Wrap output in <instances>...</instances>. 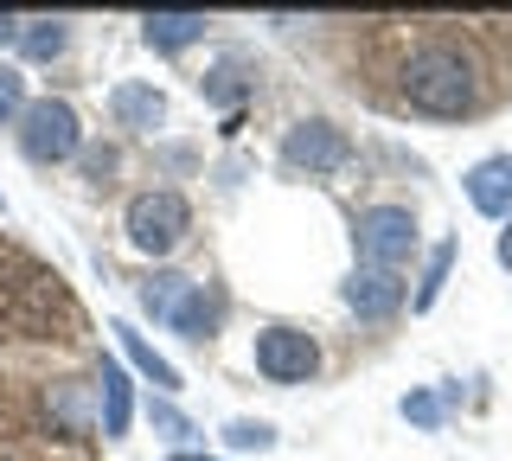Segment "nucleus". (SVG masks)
<instances>
[{
    "instance_id": "obj_6",
    "label": "nucleus",
    "mask_w": 512,
    "mask_h": 461,
    "mask_svg": "<svg viewBox=\"0 0 512 461\" xmlns=\"http://www.w3.org/2000/svg\"><path fill=\"white\" fill-rule=\"evenodd\" d=\"M250 359H256V372L269 378V385H308V378L320 372V340L308 327H263L256 333V346H250Z\"/></svg>"
},
{
    "instance_id": "obj_3",
    "label": "nucleus",
    "mask_w": 512,
    "mask_h": 461,
    "mask_svg": "<svg viewBox=\"0 0 512 461\" xmlns=\"http://www.w3.org/2000/svg\"><path fill=\"white\" fill-rule=\"evenodd\" d=\"M122 231H128V244H135L141 257H173V250L186 244V231H192V205L173 193V186L135 193L128 212H122Z\"/></svg>"
},
{
    "instance_id": "obj_21",
    "label": "nucleus",
    "mask_w": 512,
    "mask_h": 461,
    "mask_svg": "<svg viewBox=\"0 0 512 461\" xmlns=\"http://www.w3.org/2000/svg\"><path fill=\"white\" fill-rule=\"evenodd\" d=\"M7 39H20V20H7V13H0V45Z\"/></svg>"
},
{
    "instance_id": "obj_4",
    "label": "nucleus",
    "mask_w": 512,
    "mask_h": 461,
    "mask_svg": "<svg viewBox=\"0 0 512 461\" xmlns=\"http://www.w3.org/2000/svg\"><path fill=\"white\" fill-rule=\"evenodd\" d=\"M20 154L32 167H58V161H71L77 148H84V122H77V109L64 103V97H39V103H26V116H20Z\"/></svg>"
},
{
    "instance_id": "obj_1",
    "label": "nucleus",
    "mask_w": 512,
    "mask_h": 461,
    "mask_svg": "<svg viewBox=\"0 0 512 461\" xmlns=\"http://www.w3.org/2000/svg\"><path fill=\"white\" fill-rule=\"evenodd\" d=\"M397 103L410 116H429V122H468L487 109V71H480V58L468 45L423 39L397 65Z\"/></svg>"
},
{
    "instance_id": "obj_22",
    "label": "nucleus",
    "mask_w": 512,
    "mask_h": 461,
    "mask_svg": "<svg viewBox=\"0 0 512 461\" xmlns=\"http://www.w3.org/2000/svg\"><path fill=\"white\" fill-rule=\"evenodd\" d=\"M167 461H218V455H192V449H173Z\"/></svg>"
},
{
    "instance_id": "obj_14",
    "label": "nucleus",
    "mask_w": 512,
    "mask_h": 461,
    "mask_svg": "<svg viewBox=\"0 0 512 461\" xmlns=\"http://www.w3.org/2000/svg\"><path fill=\"white\" fill-rule=\"evenodd\" d=\"M448 269H455V237H442V244L429 250L423 282H416V295H410V308H416V314H429V308L442 301V289H448Z\"/></svg>"
},
{
    "instance_id": "obj_15",
    "label": "nucleus",
    "mask_w": 512,
    "mask_h": 461,
    "mask_svg": "<svg viewBox=\"0 0 512 461\" xmlns=\"http://www.w3.org/2000/svg\"><path fill=\"white\" fill-rule=\"evenodd\" d=\"M64 45H71V26H64V20H26V26H20V52L32 58V65L58 58Z\"/></svg>"
},
{
    "instance_id": "obj_13",
    "label": "nucleus",
    "mask_w": 512,
    "mask_h": 461,
    "mask_svg": "<svg viewBox=\"0 0 512 461\" xmlns=\"http://www.w3.org/2000/svg\"><path fill=\"white\" fill-rule=\"evenodd\" d=\"M128 417H135V385L122 365H103V436H128Z\"/></svg>"
},
{
    "instance_id": "obj_20",
    "label": "nucleus",
    "mask_w": 512,
    "mask_h": 461,
    "mask_svg": "<svg viewBox=\"0 0 512 461\" xmlns=\"http://www.w3.org/2000/svg\"><path fill=\"white\" fill-rule=\"evenodd\" d=\"M493 257H500V269H512V218H506V231H500V244H493Z\"/></svg>"
},
{
    "instance_id": "obj_16",
    "label": "nucleus",
    "mask_w": 512,
    "mask_h": 461,
    "mask_svg": "<svg viewBox=\"0 0 512 461\" xmlns=\"http://www.w3.org/2000/svg\"><path fill=\"white\" fill-rule=\"evenodd\" d=\"M224 442H231V449H276V423H263V417H231L224 423Z\"/></svg>"
},
{
    "instance_id": "obj_5",
    "label": "nucleus",
    "mask_w": 512,
    "mask_h": 461,
    "mask_svg": "<svg viewBox=\"0 0 512 461\" xmlns=\"http://www.w3.org/2000/svg\"><path fill=\"white\" fill-rule=\"evenodd\" d=\"M352 244H359L365 269H404L416 250V212L410 205H365L352 225Z\"/></svg>"
},
{
    "instance_id": "obj_2",
    "label": "nucleus",
    "mask_w": 512,
    "mask_h": 461,
    "mask_svg": "<svg viewBox=\"0 0 512 461\" xmlns=\"http://www.w3.org/2000/svg\"><path fill=\"white\" fill-rule=\"evenodd\" d=\"M141 314H154V321H167L180 340H212L218 327V295L205 289L199 276H180V269H154L148 282H141Z\"/></svg>"
},
{
    "instance_id": "obj_9",
    "label": "nucleus",
    "mask_w": 512,
    "mask_h": 461,
    "mask_svg": "<svg viewBox=\"0 0 512 461\" xmlns=\"http://www.w3.org/2000/svg\"><path fill=\"white\" fill-rule=\"evenodd\" d=\"M461 186H468V205L480 218H500V225L512 218V154H487V161H474Z\"/></svg>"
},
{
    "instance_id": "obj_7",
    "label": "nucleus",
    "mask_w": 512,
    "mask_h": 461,
    "mask_svg": "<svg viewBox=\"0 0 512 461\" xmlns=\"http://www.w3.org/2000/svg\"><path fill=\"white\" fill-rule=\"evenodd\" d=\"M282 161L295 173H340L352 161V135L340 129V122H295V129L282 135Z\"/></svg>"
},
{
    "instance_id": "obj_19",
    "label": "nucleus",
    "mask_w": 512,
    "mask_h": 461,
    "mask_svg": "<svg viewBox=\"0 0 512 461\" xmlns=\"http://www.w3.org/2000/svg\"><path fill=\"white\" fill-rule=\"evenodd\" d=\"M148 417H154V429H160L167 442H192V436H199V429H192V423L180 417V410L167 404V397H160V404H148Z\"/></svg>"
},
{
    "instance_id": "obj_10",
    "label": "nucleus",
    "mask_w": 512,
    "mask_h": 461,
    "mask_svg": "<svg viewBox=\"0 0 512 461\" xmlns=\"http://www.w3.org/2000/svg\"><path fill=\"white\" fill-rule=\"evenodd\" d=\"M109 116H116L122 129L154 135L160 122H167V97H160L154 84H116V90H109Z\"/></svg>"
},
{
    "instance_id": "obj_11",
    "label": "nucleus",
    "mask_w": 512,
    "mask_h": 461,
    "mask_svg": "<svg viewBox=\"0 0 512 461\" xmlns=\"http://www.w3.org/2000/svg\"><path fill=\"white\" fill-rule=\"evenodd\" d=\"M109 333H116V346L128 353V365H135V372L148 378V385H160V391H180V365H173V359H160L154 346L135 333V321H109Z\"/></svg>"
},
{
    "instance_id": "obj_8",
    "label": "nucleus",
    "mask_w": 512,
    "mask_h": 461,
    "mask_svg": "<svg viewBox=\"0 0 512 461\" xmlns=\"http://www.w3.org/2000/svg\"><path fill=\"white\" fill-rule=\"evenodd\" d=\"M404 269H352V282H346V301L365 314V321H391L397 308H404Z\"/></svg>"
},
{
    "instance_id": "obj_17",
    "label": "nucleus",
    "mask_w": 512,
    "mask_h": 461,
    "mask_svg": "<svg viewBox=\"0 0 512 461\" xmlns=\"http://www.w3.org/2000/svg\"><path fill=\"white\" fill-rule=\"evenodd\" d=\"M20 116H26V77L13 71V65H0V129L20 122Z\"/></svg>"
},
{
    "instance_id": "obj_18",
    "label": "nucleus",
    "mask_w": 512,
    "mask_h": 461,
    "mask_svg": "<svg viewBox=\"0 0 512 461\" xmlns=\"http://www.w3.org/2000/svg\"><path fill=\"white\" fill-rule=\"evenodd\" d=\"M397 410H404L416 429H436V423H442V410H448V397H436V391H410Z\"/></svg>"
},
{
    "instance_id": "obj_12",
    "label": "nucleus",
    "mask_w": 512,
    "mask_h": 461,
    "mask_svg": "<svg viewBox=\"0 0 512 461\" xmlns=\"http://www.w3.org/2000/svg\"><path fill=\"white\" fill-rule=\"evenodd\" d=\"M205 13H148L141 20V33H148V45L154 52H186V45H199L205 39Z\"/></svg>"
}]
</instances>
